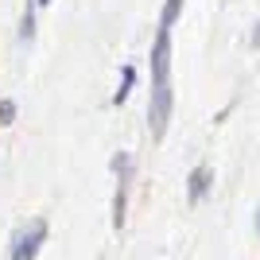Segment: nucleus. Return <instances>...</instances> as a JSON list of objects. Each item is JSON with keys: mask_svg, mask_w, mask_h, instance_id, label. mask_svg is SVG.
<instances>
[{"mask_svg": "<svg viewBox=\"0 0 260 260\" xmlns=\"http://www.w3.org/2000/svg\"><path fill=\"white\" fill-rule=\"evenodd\" d=\"M43 241H47V221H43V217H35V221H27V225L12 237V249H8V252H12L16 260H31L35 252H39V245H43Z\"/></svg>", "mask_w": 260, "mask_h": 260, "instance_id": "obj_3", "label": "nucleus"}, {"mask_svg": "<svg viewBox=\"0 0 260 260\" xmlns=\"http://www.w3.org/2000/svg\"><path fill=\"white\" fill-rule=\"evenodd\" d=\"M132 86H136V66H124V74H120V89L113 93V101H117V105H124V101H128V93H132Z\"/></svg>", "mask_w": 260, "mask_h": 260, "instance_id": "obj_5", "label": "nucleus"}, {"mask_svg": "<svg viewBox=\"0 0 260 260\" xmlns=\"http://www.w3.org/2000/svg\"><path fill=\"white\" fill-rule=\"evenodd\" d=\"M113 171H117V198H113V229H124V214H128V186H132V159L128 152L113 155Z\"/></svg>", "mask_w": 260, "mask_h": 260, "instance_id": "obj_2", "label": "nucleus"}, {"mask_svg": "<svg viewBox=\"0 0 260 260\" xmlns=\"http://www.w3.org/2000/svg\"><path fill=\"white\" fill-rule=\"evenodd\" d=\"M16 117V101H0V124H12Z\"/></svg>", "mask_w": 260, "mask_h": 260, "instance_id": "obj_7", "label": "nucleus"}, {"mask_svg": "<svg viewBox=\"0 0 260 260\" xmlns=\"http://www.w3.org/2000/svg\"><path fill=\"white\" fill-rule=\"evenodd\" d=\"M35 35V8L27 4V12H23V27H20V39H31Z\"/></svg>", "mask_w": 260, "mask_h": 260, "instance_id": "obj_6", "label": "nucleus"}, {"mask_svg": "<svg viewBox=\"0 0 260 260\" xmlns=\"http://www.w3.org/2000/svg\"><path fill=\"white\" fill-rule=\"evenodd\" d=\"M183 12V0H167L159 16L152 39V101H148V128L152 140H163V132L171 124V109H175V89H171V31L175 20Z\"/></svg>", "mask_w": 260, "mask_h": 260, "instance_id": "obj_1", "label": "nucleus"}, {"mask_svg": "<svg viewBox=\"0 0 260 260\" xmlns=\"http://www.w3.org/2000/svg\"><path fill=\"white\" fill-rule=\"evenodd\" d=\"M210 179H214L210 167H194V171H190V186H186V190H190V202H202V198H206Z\"/></svg>", "mask_w": 260, "mask_h": 260, "instance_id": "obj_4", "label": "nucleus"}, {"mask_svg": "<svg viewBox=\"0 0 260 260\" xmlns=\"http://www.w3.org/2000/svg\"><path fill=\"white\" fill-rule=\"evenodd\" d=\"M39 4H51V0H39Z\"/></svg>", "mask_w": 260, "mask_h": 260, "instance_id": "obj_8", "label": "nucleus"}]
</instances>
